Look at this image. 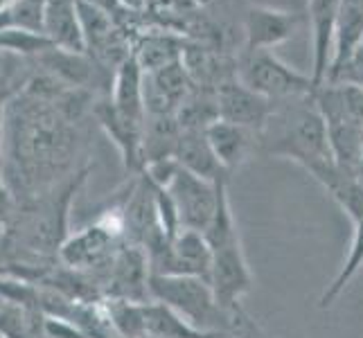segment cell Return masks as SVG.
I'll list each match as a JSON object with an SVG mask.
<instances>
[{
  "label": "cell",
  "mask_w": 363,
  "mask_h": 338,
  "mask_svg": "<svg viewBox=\"0 0 363 338\" xmlns=\"http://www.w3.org/2000/svg\"><path fill=\"white\" fill-rule=\"evenodd\" d=\"M104 309L113 334L124 338H145V303L104 298Z\"/></svg>",
  "instance_id": "26"
},
{
  "label": "cell",
  "mask_w": 363,
  "mask_h": 338,
  "mask_svg": "<svg viewBox=\"0 0 363 338\" xmlns=\"http://www.w3.org/2000/svg\"><path fill=\"white\" fill-rule=\"evenodd\" d=\"M50 47H55L52 41L41 32L32 30H18V28H7L0 32V52L11 55L18 59H39Z\"/></svg>",
  "instance_id": "27"
},
{
  "label": "cell",
  "mask_w": 363,
  "mask_h": 338,
  "mask_svg": "<svg viewBox=\"0 0 363 338\" xmlns=\"http://www.w3.org/2000/svg\"><path fill=\"white\" fill-rule=\"evenodd\" d=\"M359 45H363V0H341L339 18H336V30H334L332 64L328 70V77L352 57V52Z\"/></svg>",
  "instance_id": "21"
},
{
  "label": "cell",
  "mask_w": 363,
  "mask_h": 338,
  "mask_svg": "<svg viewBox=\"0 0 363 338\" xmlns=\"http://www.w3.org/2000/svg\"><path fill=\"white\" fill-rule=\"evenodd\" d=\"M206 240L212 250V289L219 305L230 314L242 307L244 295L253 291V275L242 248L240 230H237L235 215L228 198V181L219 185V205L210 228L206 230Z\"/></svg>",
  "instance_id": "4"
},
{
  "label": "cell",
  "mask_w": 363,
  "mask_h": 338,
  "mask_svg": "<svg viewBox=\"0 0 363 338\" xmlns=\"http://www.w3.org/2000/svg\"><path fill=\"white\" fill-rule=\"evenodd\" d=\"M45 21V0H18V3L0 9V32L7 28L43 32Z\"/></svg>",
  "instance_id": "28"
},
{
  "label": "cell",
  "mask_w": 363,
  "mask_h": 338,
  "mask_svg": "<svg viewBox=\"0 0 363 338\" xmlns=\"http://www.w3.org/2000/svg\"><path fill=\"white\" fill-rule=\"evenodd\" d=\"M325 84H345V86H357L363 91V45H359L352 57H350L345 64L332 72Z\"/></svg>",
  "instance_id": "29"
},
{
  "label": "cell",
  "mask_w": 363,
  "mask_h": 338,
  "mask_svg": "<svg viewBox=\"0 0 363 338\" xmlns=\"http://www.w3.org/2000/svg\"><path fill=\"white\" fill-rule=\"evenodd\" d=\"M93 118L97 120L99 129H102L111 142L122 156V165L127 169L129 176H138L143 174V129L145 124L133 122L124 118L122 113L111 104L108 95L99 97L93 106Z\"/></svg>",
  "instance_id": "11"
},
{
  "label": "cell",
  "mask_w": 363,
  "mask_h": 338,
  "mask_svg": "<svg viewBox=\"0 0 363 338\" xmlns=\"http://www.w3.org/2000/svg\"><path fill=\"white\" fill-rule=\"evenodd\" d=\"M307 23L303 11H284L262 5H250L244 11V45L242 50H273Z\"/></svg>",
  "instance_id": "9"
},
{
  "label": "cell",
  "mask_w": 363,
  "mask_h": 338,
  "mask_svg": "<svg viewBox=\"0 0 363 338\" xmlns=\"http://www.w3.org/2000/svg\"><path fill=\"white\" fill-rule=\"evenodd\" d=\"M111 104H113L124 118L145 124V70L138 64V59L131 57L116 70L113 86H111Z\"/></svg>",
  "instance_id": "16"
},
{
  "label": "cell",
  "mask_w": 363,
  "mask_h": 338,
  "mask_svg": "<svg viewBox=\"0 0 363 338\" xmlns=\"http://www.w3.org/2000/svg\"><path fill=\"white\" fill-rule=\"evenodd\" d=\"M221 183H226V181H221ZM221 183H210L206 179H199L194 174L185 171L183 167L174 171V176L169 179L165 187L174 198V205H177L181 230L206 235L219 205Z\"/></svg>",
  "instance_id": "7"
},
{
  "label": "cell",
  "mask_w": 363,
  "mask_h": 338,
  "mask_svg": "<svg viewBox=\"0 0 363 338\" xmlns=\"http://www.w3.org/2000/svg\"><path fill=\"white\" fill-rule=\"evenodd\" d=\"M206 135L221 167L228 174L237 171L255 154H259V133L246 127H237V124L219 120L206 131Z\"/></svg>",
  "instance_id": "14"
},
{
  "label": "cell",
  "mask_w": 363,
  "mask_h": 338,
  "mask_svg": "<svg viewBox=\"0 0 363 338\" xmlns=\"http://www.w3.org/2000/svg\"><path fill=\"white\" fill-rule=\"evenodd\" d=\"M108 338H124V336H120V334H111Z\"/></svg>",
  "instance_id": "35"
},
{
  "label": "cell",
  "mask_w": 363,
  "mask_h": 338,
  "mask_svg": "<svg viewBox=\"0 0 363 338\" xmlns=\"http://www.w3.org/2000/svg\"><path fill=\"white\" fill-rule=\"evenodd\" d=\"M14 3H18V0H0V9H5V7L14 5Z\"/></svg>",
  "instance_id": "33"
},
{
  "label": "cell",
  "mask_w": 363,
  "mask_h": 338,
  "mask_svg": "<svg viewBox=\"0 0 363 338\" xmlns=\"http://www.w3.org/2000/svg\"><path fill=\"white\" fill-rule=\"evenodd\" d=\"M91 169L84 165L50 190L16 201L0 232V275L34 282L45 269L59 264L61 246L70 235L72 203Z\"/></svg>",
  "instance_id": "2"
},
{
  "label": "cell",
  "mask_w": 363,
  "mask_h": 338,
  "mask_svg": "<svg viewBox=\"0 0 363 338\" xmlns=\"http://www.w3.org/2000/svg\"><path fill=\"white\" fill-rule=\"evenodd\" d=\"M177 120L181 131H208L212 124L219 122V106L215 89H203L194 86L183 99V104L177 111Z\"/></svg>",
  "instance_id": "24"
},
{
  "label": "cell",
  "mask_w": 363,
  "mask_h": 338,
  "mask_svg": "<svg viewBox=\"0 0 363 338\" xmlns=\"http://www.w3.org/2000/svg\"><path fill=\"white\" fill-rule=\"evenodd\" d=\"M228 338H269L264 329L259 327L257 320L248 314L244 307H237L230 311V332Z\"/></svg>",
  "instance_id": "30"
},
{
  "label": "cell",
  "mask_w": 363,
  "mask_h": 338,
  "mask_svg": "<svg viewBox=\"0 0 363 338\" xmlns=\"http://www.w3.org/2000/svg\"><path fill=\"white\" fill-rule=\"evenodd\" d=\"M79 124L70 122L52 102L18 93L5 106L3 181L25 201L59 185L79 167Z\"/></svg>",
  "instance_id": "1"
},
{
  "label": "cell",
  "mask_w": 363,
  "mask_h": 338,
  "mask_svg": "<svg viewBox=\"0 0 363 338\" xmlns=\"http://www.w3.org/2000/svg\"><path fill=\"white\" fill-rule=\"evenodd\" d=\"M339 9H341V0H309V7H307V21L311 28V45H314L311 81H314L316 89H320L325 79H328Z\"/></svg>",
  "instance_id": "13"
},
{
  "label": "cell",
  "mask_w": 363,
  "mask_h": 338,
  "mask_svg": "<svg viewBox=\"0 0 363 338\" xmlns=\"http://www.w3.org/2000/svg\"><path fill=\"white\" fill-rule=\"evenodd\" d=\"M167 275H190L206 282L212 280V250L206 235L181 230L172 240V261Z\"/></svg>",
  "instance_id": "18"
},
{
  "label": "cell",
  "mask_w": 363,
  "mask_h": 338,
  "mask_svg": "<svg viewBox=\"0 0 363 338\" xmlns=\"http://www.w3.org/2000/svg\"><path fill=\"white\" fill-rule=\"evenodd\" d=\"M194 89L183 61L145 72V111L147 116H177L183 99Z\"/></svg>",
  "instance_id": "12"
},
{
  "label": "cell",
  "mask_w": 363,
  "mask_h": 338,
  "mask_svg": "<svg viewBox=\"0 0 363 338\" xmlns=\"http://www.w3.org/2000/svg\"><path fill=\"white\" fill-rule=\"evenodd\" d=\"M235 74L250 91L275 104L314 95L316 91L311 74L286 66L271 50H240L235 57Z\"/></svg>",
  "instance_id": "6"
},
{
  "label": "cell",
  "mask_w": 363,
  "mask_h": 338,
  "mask_svg": "<svg viewBox=\"0 0 363 338\" xmlns=\"http://www.w3.org/2000/svg\"><path fill=\"white\" fill-rule=\"evenodd\" d=\"M14 205H16L14 194L9 192V187L3 181V174H0V232H3V228L11 217V212H14Z\"/></svg>",
  "instance_id": "31"
},
{
  "label": "cell",
  "mask_w": 363,
  "mask_h": 338,
  "mask_svg": "<svg viewBox=\"0 0 363 338\" xmlns=\"http://www.w3.org/2000/svg\"><path fill=\"white\" fill-rule=\"evenodd\" d=\"M149 280H152V269H149L145 248L124 242L104 273V298H120L131 300V303H152V298H149Z\"/></svg>",
  "instance_id": "8"
},
{
  "label": "cell",
  "mask_w": 363,
  "mask_h": 338,
  "mask_svg": "<svg viewBox=\"0 0 363 338\" xmlns=\"http://www.w3.org/2000/svg\"><path fill=\"white\" fill-rule=\"evenodd\" d=\"M5 106L7 102L0 99V174H3V133H5Z\"/></svg>",
  "instance_id": "32"
},
{
  "label": "cell",
  "mask_w": 363,
  "mask_h": 338,
  "mask_svg": "<svg viewBox=\"0 0 363 338\" xmlns=\"http://www.w3.org/2000/svg\"><path fill=\"white\" fill-rule=\"evenodd\" d=\"M259 154L294 160L309 174L336 162L328 124L314 102V95L275 104L273 116L259 133Z\"/></svg>",
  "instance_id": "3"
},
{
  "label": "cell",
  "mask_w": 363,
  "mask_h": 338,
  "mask_svg": "<svg viewBox=\"0 0 363 338\" xmlns=\"http://www.w3.org/2000/svg\"><path fill=\"white\" fill-rule=\"evenodd\" d=\"M0 338H7V336H5V334H0Z\"/></svg>",
  "instance_id": "36"
},
{
  "label": "cell",
  "mask_w": 363,
  "mask_h": 338,
  "mask_svg": "<svg viewBox=\"0 0 363 338\" xmlns=\"http://www.w3.org/2000/svg\"><path fill=\"white\" fill-rule=\"evenodd\" d=\"M177 162L185 171L210 183L230 181V174L221 167L219 158L212 152L206 131H181L177 147Z\"/></svg>",
  "instance_id": "17"
},
{
  "label": "cell",
  "mask_w": 363,
  "mask_h": 338,
  "mask_svg": "<svg viewBox=\"0 0 363 338\" xmlns=\"http://www.w3.org/2000/svg\"><path fill=\"white\" fill-rule=\"evenodd\" d=\"M145 338H226L192 327L162 303H145Z\"/></svg>",
  "instance_id": "23"
},
{
  "label": "cell",
  "mask_w": 363,
  "mask_h": 338,
  "mask_svg": "<svg viewBox=\"0 0 363 338\" xmlns=\"http://www.w3.org/2000/svg\"><path fill=\"white\" fill-rule=\"evenodd\" d=\"M43 32L55 47L68 52H86L77 0H45Z\"/></svg>",
  "instance_id": "15"
},
{
  "label": "cell",
  "mask_w": 363,
  "mask_h": 338,
  "mask_svg": "<svg viewBox=\"0 0 363 338\" xmlns=\"http://www.w3.org/2000/svg\"><path fill=\"white\" fill-rule=\"evenodd\" d=\"M149 298L174 309L192 327L228 338L230 314L219 305L210 282L190 275H152Z\"/></svg>",
  "instance_id": "5"
},
{
  "label": "cell",
  "mask_w": 363,
  "mask_h": 338,
  "mask_svg": "<svg viewBox=\"0 0 363 338\" xmlns=\"http://www.w3.org/2000/svg\"><path fill=\"white\" fill-rule=\"evenodd\" d=\"M187 43L179 36H172L165 32H147L133 43V57L143 66L145 72L158 70L162 66H169L174 61H181Z\"/></svg>",
  "instance_id": "22"
},
{
  "label": "cell",
  "mask_w": 363,
  "mask_h": 338,
  "mask_svg": "<svg viewBox=\"0 0 363 338\" xmlns=\"http://www.w3.org/2000/svg\"><path fill=\"white\" fill-rule=\"evenodd\" d=\"M181 124L177 116H147L143 129V171L160 162L177 160Z\"/></svg>",
  "instance_id": "20"
},
{
  "label": "cell",
  "mask_w": 363,
  "mask_h": 338,
  "mask_svg": "<svg viewBox=\"0 0 363 338\" xmlns=\"http://www.w3.org/2000/svg\"><path fill=\"white\" fill-rule=\"evenodd\" d=\"M215 95L219 106V120L237 124V127H246L255 133H262L275 111V102L250 91L237 77L221 81L215 89Z\"/></svg>",
  "instance_id": "10"
},
{
  "label": "cell",
  "mask_w": 363,
  "mask_h": 338,
  "mask_svg": "<svg viewBox=\"0 0 363 338\" xmlns=\"http://www.w3.org/2000/svg\"><path fill=\"white\" fill-rule=\"evenodd\" d=\"M3 70H5V55L0 52V77H3Z\"/></svg>",
  "instance_id": "34"
},
{
  "label": "cell",
  "mask_w": 363,
  "mask_h": 338,
  "mask_svg": "<svg viewBox=\"0 0 363 338\" xmlns=\"http://www.w3.org/2000/svg\"><path fill=\"white\" fill-rule=\"evenodd\" d=\"M325 192H328L352 223L363 221V181L357 174L339 167L336 162L325 165L311 174Z\"/></svg>",
  "instance_id": "19"
},
{
  "label": "cell",
  "mask_w": 363,
  "mask_h": 338,
  "mask_svg": "<svg viewBox=\"0 0 363 338\" xmlns=\"http://www.w3.org/2000/svg\"><path fill=\"white\" fill-rule=\"evenodd\" d=\"M363 269V221L354 223V235H352V246H350V253L343 261V266L336 273V278L328 284V289L323 291L318 307L320 309H330L336 300L343 295V291L350 286L359 271Z\"/></svg>",
  "instance_id": "25"
}]
</instances>
